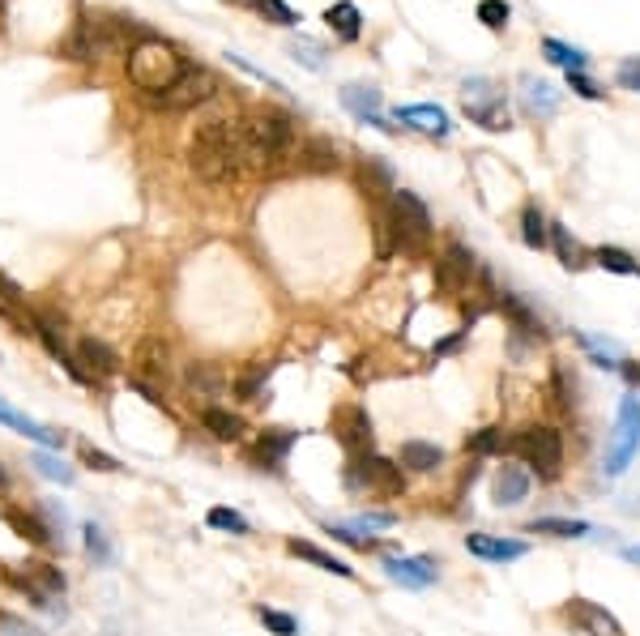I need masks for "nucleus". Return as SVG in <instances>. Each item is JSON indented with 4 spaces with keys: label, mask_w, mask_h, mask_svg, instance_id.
<instances>
[{
    "label": "nucleus",
    "mask_w": 640,
    "mask_h": 636,
    "mask_svg": "<svg viewBox=\"0 0 640 636\" xmlns=\"http://www.w3.org/2000/svg\"><path fill=\"white\" fill-rule=\"evenodd\" d=\"M77 363H82V372L90 380H107V376L120 372V355L111 351L107 342H99V338H82V342H77Z\"/></svg>",
    "instance_id": "nucleus-16"
},
{
    "label": "nucleus",
    "mask_w": 640,
    "mask_h": 636,
    "mask_svg": "<svg viewBox=\"0 0 640 636\" xmlns=\"http://www.w3.org/2000/svg\"><path fill=\"white\" fill-rule=\"evenodd\" d=\"M269 372H274V363H252V368L235 380V397H239V402H261V389L269 385Z\"/></svg>",
    "instance_id": "nucleus-34"
},
{
    "label": "nucleus",
    "mask_w": 640,
    "mask_h": 636,
    "mask_svg": "<svg viewBox=\"0 0 640 636\" xmlns=\"http://www.w3.org/2000/svg\"><path fill=\"white\" fill-rule=\"evenodd\" d=\"M184 389H188V397H222L227 393V376H222L214 363H188Z\"/></svg>",
    "instance_id": "nucleus-23"
},
{
    "label": "nucleus",
    "mask_w": 640,
    "mask_h": 636,
    "mask_svg": "<svg viewBox=\"0 0 640 636\" xmlns=\"http://www.w3.org/2000/svg\"><path fill=\"white\" fill-rule=\"evenodd\" d=\"M35 470L43 474V479H56V483H64V487H69V483L77 479V474H73L69 466H64L60 457H52V453H47V449H43V453H35Z\"/></svg>",
    "instance_id": "nucleus-41"
},
{
    "label": "nucleus",
    "mask_w": 640,
    "mask_h": 636,
    "mask_svg": "<svg viewBox=\"0 0 640 636\" xmlns=\"http://www.w3.org/2000/svg\"><path fill=\"white\" fill-rule=\"evenodd\" d=\"M551 248H555V257H559V265H564V269H585L589 261H594V252H585L568 235V227H559V222H551Z\"/></svg>",
    "instance_id": "nucleus-29"
},
{
    "label": "nucleus",
    "mask_w": 640,
    "mask_h": 636,
    "mask_svg": "<svg viewBox=\"0 0 640 636\" xmlns=\"http://www.w3.org/2000/svg\"><path fill=\"white\" fill-rule=\"evenodd\" d=\"M504 449H508L504 427H483V432H474L466 440V453H474V457H491V453H504Z\"/></svg>",
    "instance_id": "nucleus-35"
},
{
    "label": "nucleus",
    "mask_w": 640,
    "mask_h": 636,
    "mask_svg": "<svg viewBox=\"0 0 640 636\" xmlns=\"http://www.w3.org/2000/svg\"><path fill=\"white\" fill-rule=\"evenodd\" d=\"M9 581L13 585H22V590L35 598V607H56V598H64V572L60 568H52V564H43V560H35V564H26L22 572H9Z\"/></svg>",
    "instance_id": "nucleus-12"
},
{
    "label": "nucleus",
    "mask_w": 640,
    "mask_h": 636,
    "mask_svg": "<svg viewBox=\"0 0 640 636\" xmlns=\"http://www.w3.org/2000/svg\"><path fill=\"white\" fill-rule=\"evenodd\" d=\"M82 461L90 470H99V474H116L120 470V461L111 453H103V449H94V444H82Z\"/></svg>",
    "instance_id": "nucleus-44"
},
{
    "label": "nucleus",
    "mask_w": 640,
    "mask_h": 636,
    "mask_svg": "<svg viewBox=\"0 0 640 636\" xmlns=\"http://www.w3.org/2000/svg\"><path fill=\"white\" fill-rule=\"evenodd\" d=\"M5 521L13 526V534H22L26 543H35V547H52V543H60V538L52 534V526H47L43 517H35V513H22V508H9V513H5Z\"/></svg>",
    "instance_id": "nucleus-26"
},
{
    "label": "nucleus",
    "mask_w": 640,
    "mask_h": 636,
    "mask_svg": "<svg viewBox=\"0 0 640 636\" xmlns=\"http://www.w3.org/2000/svg\"><path fill=\"white\" fill-rule=\"evenodd\" d=\"M299 167L303 171H338V146L325 137H308L299 146Z\"/></svg>",
    "instance_id": "nucleus-28"
},
{
    "label": "nucleus",
    "mask_w": 640,
    "mask_h": 636,
    "mask_svg": "<svg viewBox=\"0 0 640 636\" xmlns=\"http://www.w3.org/2000/svg\"><path fill=\"white\" fill-rule=\"evenodd\" d=\"M640 453V397H623L619 402V423H615V436L606 444V474H623L632 466V457Z\"/></svg>",
    "instance_id": "nucleus-7"
},
{
    "label": "nucleus",
    "mask_w": 640,
    "mask_h": 636,
    "mask_svg": "<svg viewBox=\"0 0 640 636\" xmlns=\"http://www.w3.org/2000/svg\"><path fill=\"white\" fill-rule=\"evenodd\" d=\"M478 22L491 26V30H504L508 26V5L504 0H478Z\"/></svg>",
    "instance_id": "nucleus-42"
},
{
    "label": "nucleus",
    "mask_w": 640,
    "mask_h": 636,
    "mask_svg": "<svg viewBox=\"0 0 640 636\" xmlns=\"http://www.w3.org/2000/svg\"><path fill=\"white\" fill-rule=\"evenodd\" d=\"M466 333H470V329H461V333H453V338H448V342H440V346H431V355H436V359H440V355H453L457 346L466 342Z\"/></svg>",
    "instance_id": "nucleus-53"
},
{
    "label": "nucleus",
    "mask_w": 640,
    "mask_h": 636,
    "mask_svg": "<svg viewBox=\"0 0 640 636\" xmlns=\"http://www.w3.org/2000/svg\"><path fill=\"white\" fill-rule=\"evenodd\" d=\"M325 22H329V30H333V35H338V39H346V43H355V39L363 35V18H359V9L350 5V0H338V5H329Z\"/></svg>",
    "instance_id": "nucleus-31"
},
{
    "label": "nucleus",
    "mask_w": 640,
    "mask_h": 636,
    "mask_svg": "<svg viewBox=\"0 0 640 636\" xmlns=\"http://www.w3.org/2000/svg\"><path fill=\"white\" fill-rule=\"evenodd\" d=\"M286 551L291 555H299V560H308V564H316L320 572H333V577H355V568H350L346 560H338V555H329V551H320L316 543H308V538H291V543H286Z\"/></svg>",
    "instance_id": "nucleus-24"
},
{
    "label": "nucleus",
    "mask_w": 640,
    "mask_h": 636,
    "mask_svg": "<svg viewBox=\"0 0 640 636\" xmlns=\"http://www.w3.org/2000/svg\"><path fill=\"white\" fill-rule=\"evenodd\" d=\"M256 9L265 13V18H274L278 26H295L299 18H295V9H286L282 0H256Z\"/></svg>",
    "instance_id": "nucleus-45"
},
{
    "label": "nucleus",
    "mask_w": 640,
    "mask_h": 636,
    "mask_svg": "<svg viewBox=\"0 0 640 636\" xmlns=\"http://www.w3.org/2000/svg\"><path fill=\"white\" fill-rule=\"evenodd\" d=\"M384 526H393V513H363V517H355V530H384Z\"/></svg>",
    "instance_id": "nucleus-50"
},
{
    "label": "nucleus",
    "mask_w": 640,
    "mask_h": 636,
    "mask_svg": "<svg viewBox=\"0 0 640 636\" xmlns=\"http://www.w3.org/2000/svg\"><path fill=\"white\" fill-rule=\"evenodd\" d=\"M133 380L137 385H150V389H163L171 380V346L158 338V333H150V338L137 342L133 351Z\"/></svg>",
    "instance_id": "nucleus-11"
},
{
    "label": "nucleus",
    "mask_w": 640,
    "mask_h": 636,
    "mask_svg": "<svg viewBox=\"0 0 640 636\" xmlns=\"http://www.w3.org/2000/svg\"><path fill=\"white\" fill-rule=\"evenodd\" d=\"M623 560H628V564H640V547H623Z\"/></svg>",
    "instance_id": "nucleus-55"
},
{
    "label": "nucleus",
    "mask_w": 640,
    "mask_h": 636,
    "mask_svg": "<svg viewBox=\"0 0 640 636\" xmlns=\"http://www.w3.org/2000/svg\"><path fill=\"white\" fill-rule=\"evenodd\" d=\"M329 427H333V436H338V444H342L350 457L372 453V440H376V432H372V415H367L359 402L333 410V423H329Z\"/></svg>",
    "instance_id": "nucleus-10"
},
{
    "label": "nucleus",
    "mask_w": 640,
    "mask_h": 636,
    "mask_svg": "<svg viewBox=\"0 0 640 636\" xmlns=\"http://www.w3.org/2000/svg\"><path fill=\"white\" fill-rule=\"evenodd\" d=\"M508 453L521 457V466H530L542 483H555L559 474H564V440H559V432L547 423L521 427V432L508 440Z\"/></svg>",
    "instance_id": "nucleus-5"
},
{
    "label": "nucleus",
    "mask_w": 640,
    "mask_h": 636,
    "mask_svg": "<svg viewBox=\"0 0 640 636\" xmlns=\"http://www.w3.org/2000/svg\"><path fill=\"white\" fill-rule=\"evenodd\" d=\"M124 69H128V82H133L137 90H146L150 99H158L163 90H171L175 82H180V73H184L188 65H184V56L175 52L171 43H163V39H141V43L128 47Z\"/></svg>",
    "instance_id": "nucleus-3"
},
{
    "label": "nucleus",
    "mask_w": 640,
    "mask_h": 636,
    "mask_svg": "<svg viewBox=\"0 0 640 636\" xmlns=\"http://www.w3.org/2000/svg\"><path fill=\"white\" fill-rule=\"evenodd\" d=\"M0 423H9L13 432H22L26 440H35V444H43V449H60L64 444V436L60 432H52V427H43V423H35L30 415H22V410H13L5 397H0Z\"/></svg>",
    "instance_id": "nucleus-21"
},
{
    "label": "nucleus",
    "mask_w": 640,
    "mask_h": 636,
    "mask_svg": "<svg viewBox=\"0 0 640 636\" xmlns=\"http://www.w3.org/2000/svg\"><path fill=\"white\" fill-rule=\"evenodd\" d=\"M397 120L410 124L419 133H431V137H448L453 124H448V111L444 107H431V103H410V107H397Z\"/></svg>",
    "instance_id": "nucleus-20"
},
{
    "label": "nucleus",
    "mask_w": 640,
    "mask_h": 636,
    "mask_svg": "<svg viewBox=\"0 0 640 636\" xmlns=\"http://www.w3.org/2000/svg\"><path fill=\"white\" fill-rule=\"evenodd\" d=\"M623 376H628L632 385H640V368H632V363H623Z\"/></svg>",
    "instance_id": "nucleus-54"
},
{
    "label": "nucleus",
    "mask_w": 640,
    "mask_h": 636,
    "mask_svg": "<svg viewBox=\"0 0 640 636\" xmlns=\"http://www.w3.org/2000/svg\"><path fill=\"white\" fill-rule=\"evenodd\" d=\"M384 572H389V581L406 585V590H427V585L440 577L436 564L423 560V555H402V560H397V555H389V560H384Z\"/></svg>",
    "instance_id": "nucleus-15"
},
{
    "label": "nucleus",
    "mask_w": 640,
    "mask_h": 636,
    "mask_svg": "<svg viewBox=\"0 0 640 636\" xmlns=\"http://www.w3.org/2000/svg\"><path fill=\"white\" fill-rule=\"evenodd\" d=\"M9 491V474H5V466H0V496Z\"/></svg>",
    "instance_id": "nucleus-56"
},
{
    "label": "nucleus",
    "mask_w": 640,
    "mask_h": 636,
    "mask_svg": "<svg viewBox=\"0 0 640 636\" xmlns=\"http://www.w3.org/2000/svg\"><path fill=\"white\" fill-rule=\"evenodd\" d=\"M43 513H47V521H52V534L64 543V530H69V513H64L60 504H43Z\"/></svg>",
    "instance_id": "nucleus-49"
},
{
    "label": "nucleus",
    "mask_w": 640,
    "mask_h": 636,
    "mask_svg": "<svg viewBox=\"0 0 640 636\" xmlns=\"http://www.w3.org/2000/svg\"><path fill=\"white\" fill-rule=\"evenodd\" d=\"M594 261L611 274H628V278H640V261H632L623 248H594Z\"/></svg>",
    "instance_id": "nucleus-37"
},
{
    "label": "nucleus",
    "mask_w": 640,
    "mask_h": 636,
    "mask_svg": "<svg viewBox=\"0 0 640 636\" xmlns=\"http://www.w3.org/2000/svg\"><path fill=\"white\" fill-rule=\"evenodd\" d=\"M346 487L350 491H367V496H380V500H397L406 491V474L397 461L380 457V453H363V457H350V470H346Z\"/></svg>",
    "instance_id": "nucleus-6"
},
{
    "label": "nucleus",
    "mask_w": 640,
    "mask_h": 636,
    "mask_svg": "<svg viewBox=\"0 0 640 636\" xmlns=\"http://www.w3.org/2000/svg\"><path fill=\"white\" fill-rule=\"evenodd\" d=\"M201 427L210 432L214 440H244V419L231 415V410H222V406H205L201 410Z\"/></svg>",
    "instance_id": "nucleus-27"
},
{
    "label": "nucleus",
    "mask_w": 640,
    "mask_h": 636,
    "mask_svg": "<svg viewBox=\"0 0 640 636\" xmlns=\"http://www.w3.org/2000/svg\"><path fill=\"white\" fill-rule=\"evenodd\" d=\"M86 555L94 564H111V543H107V530L103 526H94V521H86Z\"/></svg>",
    "instance_id": "nucleus-40"
},
{
    "label": "nucleus",
    "mask_w": 640,
    "mask_h": 636,
    "mask_svg": "<svg viewBox=\"0 0 640 636\" xmlns=\"http://www.w3.org/2000/svg\"><path fill=\"white\" fill-rule=\"evenodd\" d=\"M564 619L581 636H623L619 619L606 607H598V602H589V598H568L564 602Z\"/></svg>",
    "instance_id": "nucleus-14"
},
{
    "label": "nucleus",
    "mask_w": 640,
    "mask_h": 636,
    "mask_svg": "<svg viewBox=\"0 0 640 636\" xmlns=\"http://www.w3.org/2000/svg\"><path fill=\"white\" fill-rule=\"evenodd\" d=\"M256 619L274 632V636H299V619L286 615V611H274V607H256Z\"/></svg>",
    "instance_id": "nucleus-38"
},
{
    "label": "nucleus",
    "mask_w": 640,
    "mask_h": 636,
    "mask_svg": "<svg viewBox=\"0 0 640 636\" xmlns=\"http://www.w3.org/2000/svg\"><path fill=\"white\" fill-rule=\"evenodd\" d=\"M295 436H299V432H286V427H269V432L256 436V444H252V461H256L261 470H282V461H286V453H291Z\"/></svg>",
    "instance_id": "nucleus-17"
},
{
    "label": "nucleus",
    "mask_w": 640,
    "mask_h": 636,
    "mask_svg": "<svg viewBox=\"0 0 640 636\" xmlns=\"http://www.w3.org/2000/svg\"><path fill=\"white\" fill-rule=\"evenodd\" d=\"M525 496H530V474H525L521 466H512V461H504V466L495 470L491 500L500 504V508H512V504H521Z\"/></svg>",
    "instance_id": "nucleus-19"
},
{
    "label": "nucleus",
    "mask_w": 640,
    "mask_h": 636,
    "mask_svg": "<svg viewBox=\"0 0 640 636\" xmlns=\"http://www.w3.org/2000/svg\"><path fill=\"white\" fill-rule=\"evenodd\" d=\"M521 240H525V248H547L551 244V222L542 218L538 205H525L521 210Z\"/></svg>",
    "instance_id": "nucleus-33"
},
{
    "label": "nucleus",
    "mask_w": 640,
    "mask_h": 636,
    "mask_svg": "<svg viewBox=\"0 0 640 636\" xmlns=\"http://www.w3.org/2000/svg\"><path fill=\"white\" fill-rule=\"evenodd\" d=\"M525 94H530V107H538L542 116H551V111H555V99H551V86H547V82H534V77H525Z\"/></svg>",
    "instance_id": "nucleus-43"
},
{
    "label": "nucleus",
    "mask_w": 640,
    "mask_h": 636,
    "mask_svg": "<svg viewBox=\"0 0 640 636\" xmlns=\"http://www.w3.org/2000/svg\"><path fill=\"white\" fill-rule=\"evenodd\" d=\"M205 521H210V530H222V534H235V538H244V534H252V526H248V517H244V513H235V508H210V513H205Z\"/></svg>",
    "instance_id": "nucleus-36"
},
{
    "label": "nucleus",
    "mask_w": 640,
    "mask_h": 636,
    "mask_svg": "<svg viewBox=\"0 0 640 636\" xmlns=\"http://www.w3.org/2000/svg\"><path fill=\"white\" fill-rule=\"evenodd\" d=\"M474 278H478L474 252H470L466 244H448V248L440 252V261H436V291L448 295V299H457V295L470 291Z\"/></svg>",
    "instance_id": "nucleus-9"
},
{
    "label": "nucleus",
    "mask_w": 640,
    "mask_h": 636,
    "mask_svg": "<svg viewBox=\"0 0 640 636\" xmlns=\"http://www.w3.org/2000/svg\"><path fill=\"white\" fill-rule=\"evenodd\" d=\"M342 103L355 111L359 120H367V124H376V129H384V133H393L397 124H384V116H380V90H372V86H346L342 90Z\"/></svg>",
    "instance_id": "nucleus-22"
},
{
    "label": "nucleus",
    "mask_w": 640,
    "mask_h": 636,
    "mask_svg": "<svg viewBox=\"0 0 640 636\" xmlns=\"http://www.w3.org/2000/svg\"><path fill=\"white\" fill-rule=\"evenodd\" d=\"M329 534L338 538V543H346V547H363V551L372 547V538H359L355 530H346V526H329Z\"/></svg>",
    "instance_id": "nucleus-51"
},
{
    "label": "nucleus",
    "mask_w": 640,
    "mask_h": 636,
    "mask_svg": "<svg viewBox=\"0 0 640 636\" xmlns=\"http://www.w3.org/2000/svg\"><path fill=\"white\" fill-rule=\"evenodd\" d=\"M619 86L623 90H636L640 94V56H632V60H623V65H619Z\"/></svg>",
    "instance_id": "nucleus-46"
},
{
    "label": "nucleus",
    "mask_w": 640,
    "mask_h": 636,
    "mask_svg": "<svg viewBox=\"0 0 640 636\" xmlns=\"http://www.w3.org/2000/svg\"><path fill=\"white\" fill-rule=\"evenodd\" d=\"M397 466L431 474L436 466H444V449H440V444H427V440H406L402 453H397Z\"/></svg>",
    "instance_id": "nucleus-25"
},
{
    "label": "nucleus",
    "mask_w": 640,
    "mask_h": 636,
    "mask_svg": "<svg viewBox=\"0 0 640 636\" xmlns=\"http://www.w3.org/2000/svg\"><path fill=\"white\" fill-rule=\"evenodd\" d=\"M500 308L508 312V321H512V329H517V333H525V338H534V342H542V338H547V329H542V321H538V316L530 312V308H525L521 304V299L517 295H500Z\"/></svg>",
    "instance_id": "nucleus-30"
},
{
    "label": "nucleus",
    "mask_w": 640,
    "mask_h": 636,
    "mask_svg": "<svg viewBox=\"0 0 640 636\" xmlns=\"http://www.w3.org/2000/svg\"><path fill=\"white\" fill-rule=\"evenodd\" d=\"M530 534H551V538H585V534H594V526L589 521H568V517H534L530 526H525Z\"/></svg>",
    "instance_id": "nucleus-32"
},
{
    "label": "nucleus",
    "mask_w": 640,
    "mask_h": 636,
    "mask_svg": "<svg viewBox=\"0 0 640 636\" xmlns=\"http://www.w3.org/2000/svg\"><path fill=\"white\" fill-rule=\"evenodd\" d=\"M239 141H244V167L274 171L295 146V124L282 111H256L239 120Z\"/></svg>",
    "instance_id": "nucleus-2"
},
{
    "label": "nucleus",
    "mask_w": 640,
    "mask_h": 636,
    "mask_svg": "<svg viewBox=\"0 0 640 636\" xmlns=\"http://www.w3.org/2000/svg\"><path fill=\"white\" fill-rule=\"evenodd\" d=\"M466 551L478 555V560H491V564H508V560H521L525 543H517V538H495V534H466Z\"/></svg>",
    "instance_id": "nucleus-18"
},
{
    "label": "nucleus",
    "mask_w": 640,
    "mask_h": 636,
    "mask_svg": "<svg viewBox=\"0 0 640 636\" xmlns=\"http://www.w3.org/2000/svg\"><path fill=\"white\" fill-rule=\"evenodd\" d=\"M218 77L210 69H201V65H188L180 73V82H175L171 90H163L158 99H150L154 107H167V111H192V107H201V103H210L218 99Z\"/></svg>",
    "instance_id": "nucleus-8"
},
{
    "label": "nucleus",
    "mask_w": 640,
    "mask_h": 636,
    "mask_svg": "<svg viewBox=\"0 0 640 636\" xmlns=\"http://www.w3.org/2000/svg\"><path fill=\"white\" fill-rule=\"evenodd\" d=\"M542 52H547L555 65H564L568 73H581V69H585V52H576V47H564L559 39H547V43H542Z\"/></svg>",
    "instance_id": "nucleus-39"
},
{
    "label": "nucleus",
    "mask_w": 640,
    "mask_h": 636,
    "mask_svg": "<svg viewBox=\"0 0 640 636\" xmlns=\"http://www.w3.org/2000/svg\"><path fill=\"white\" fill-rule=\"evenodd\" d=\"M0 632L5 636H43L35 624H26V619H18V615H0Z\"/></svg>",
    "instance_id": "nucleus-47"
},
{
    "label": "nucleus",
    "mask_w": 640,
    "mask_h": 636,
    "mask_svg": "<svg viewBox=\"0 0 640 636\" xmlns=\"http://www.w3.org/2000/svg\"><path fill=\"white\" fill-rule=\"evenodd\" d=\"M188 167L192 176L205 184H231L244 171V141H239V124L231 120H205L192 129L188 141Z\"/></svg>",
    "instance_id": "nucleus-1"
},
{
    "label": "nucleus",
    "mask_w": 640,
    "mask_h": 636,
    "mask_svg": "<svg viewBox=\"0 0 640 636\" xmlns=\"http://www.w3.org/2000/svg\"><path fill=\"white\" fill-rule=\"evenodd\" d=\"M291 52H295V60H303L308 69H325V60H320V47H316V43H291Z\"/></svg>",
    "instance_id": "nucleus-48"
},
{
    "label": "nucleus",
    "mask_w": 640,
    "mask_h": 636,
    "mask_svg": "<svg viewBox=\"0 0 640 636\" xmlns=\"http://www.w3.org/2000/svg\"><path fill=\"white\" fill-rule=\"evenodd\" d=\"M466 116L483 129L500 133L508 129V107H504V94H495L491 82H466Z\"/></svg>",
    "instance_id": "nucleus-13"
},
{
    "label": "nucleus",
    "mask_w": 640,
    "mask_h": 636,
    "mask_svg": "<svg viewBox=\"0 0 640 636\" xmlns=\"http://www.w3.org/2000/svg\"><path fill=\"white\" fill-rule=\"evenodd\" d=\"M568 82H572V90H576V94H585V99H598V94H602L594 82H589L585 73H568Z\"/></svg>",
    "instance_id": "nucleus-52"
},
{
    "label": "nucleus",
    "mask_w": 640,
    "mask_h": 636,
    "mask_svg": "<svg viewBox=\"0 0 640 636\" xmlns=\"http://www.w3.org/2000/svg\"><path fill=\"white\" fill-rule=\"evenodd\" d=\"M380 231L389 235L393 248L406 252V257H423L431 248V214L419 197L406 193V188H393L389 210L380 214Z\"/></svg>",
    "instance_id": "nucleus-4"
}]
</instances>
